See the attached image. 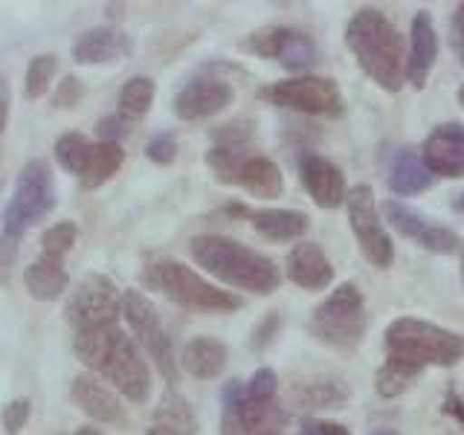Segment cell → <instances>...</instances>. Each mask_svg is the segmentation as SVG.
I'll return each mask as SVG.
<instances>
[{
    "mask_svg": "<svg viewBox=\"0 0 464 435\" xmlns=\"http://www.w3.org/2000/svg\"><path fill=\"white\" fill-rule=\"evenodd\" d=\"M76 238H79V229L72 221L53 224L50 229H44V236H41V253L55 256V258H67V253L76 246Z\"/></svg>",
    "mask_w": 464,
    "mask_h": 435,
    "instance_id": "34",
    "label": "cell"
},
{
    "mask_svg": "<svg viewBox=\"0 0 464 435\" xmlns=\"http://www.w3.org/2000/svg\"><path fill=\"white\" fill-rule=\"evenodd\" d=\"M227 215L246 218L258 236H265L267 241H279V244L302 238L311 227V218L299 209H250V207H244V203H229Z\"/></svg>",
    "mask_w": 464,
    "mask_h": 435,
    "instance_id": "18",
    "label": "cell"
},
{
    "mask_svg": "<svg viewBox=\"0 0 464 435\" xmlns=\"http://www.w3.org/2000/svg\"><path fill=\"white\" fill-rule=\"evenodd\" d=\"M67 435H102V432L93 430V427H79L76 432H67Z\"/></svg>",
    "mask_w": 464,
    "mask_h": 435,
    "instance_id": "45",
    "label": "cell"
},
{
    "mask_svg": "<svg viewBox=\"0 0 464 435\" xmlns=\"http://www.w3.org/2000/svg\"><path fill=\"white\" fill-rule=\"evenodd\" d=\"M188 253L218 282L250 290L256 296H270L282 285V273L276 261L227 236H195L188 241Z\"/></svg>",
    "mask_w": 464,
    "mask_h": 435,
    "instance_id": "3",
    "label": "cell"
},
{
    "mask_svg": "<svg viewBox=\"0 0 464 435\" xmlns=\"http://www.w3.org/2000/svg\"><path fill=\"white\" fill-rule=\"evenodd\" d=\"M154 427L171 430L178 435H198V418L192 403L178 389H166V395L160 398V406L154 410Z\"/></svg>",
    "mask_w": 464,
    "mask_h": 435,
    "instance_id": "29",
    "label": "cell"
},
{
    "mask_svg": "<svg viewBox=\"0 0 464 435\" xmlns=\"http://www.w3.org/2000/svg\"><path fill=\"white\" fill-rule=\"evenodd\" d=\"M299 180L311 200L323 209H337L348 198L345 174L340 171V166H334L331 160L319 154H304L299 160Z\"/></svg>",
    "mask_w": 464,
    "mask_h": 435,
    "instance_id": "17",
    "label": "cell"
},
{
    "mask_svg": "<svg viewBox=\"0 0 464 435\" xmlns=\"http://www.w3.org/2000/svg\"><path fill=\"white\" fill-rule=\"evenodd\" d=\"M459 105H461V108H464V84H461V87H459Z\"/></svg>",
    "mask_w": 464,
    "mask_h": 435,
    "instance_id": "49",
    "label": "cell"
},
{
    "mask_svg": "<svg viewBox=\"0 0 464 435\" xmlns=\"http://www.w3.org/2000/svg\"><path fill=\"white\" fill-rule=\"evenodd\" d=\"M142 282L188 311L232 314L241 308L238 296H232L229 290L215 287L212 282L203 279V276H198L192 267H186L183 261H174V258H163L149 265L142 270Z\"/></svg>",
    "mask_w": 464,
    "mask_h": 435,
    "instance_id": "7",
    "label": "cell"
},
{
    "mask_svg": "<svg viewBox=\"0 0 464 435\" xmlns=\"http://www.w3.org/2000/svg\"><path fill=\"white\" fill-rule=\"evenodd\" d=\"M276 328H279V314H270V316H265L261 319V325L256 328V334H253V348L256 352H261L270 340H273V334H276Z\"/></svg>",
    "mask_w": 464,
    "mask_h": 435,
    "instance_id": "42",
    "label": "cell"
},
{
    "mask_svg": "<svg viewBox=\"0 0 464 435\" xmlns=\"http://www.w3.org/2000/svg\"><path fill=\"white\" fill-rule=\"evenodd\" d=\"M450 44H453L456 58L464 64V4H459L453 18H450Z\"/></svg>",
    "mask_w": 464,
    "mask_h": 435,
    "instance_id": "40",
    "label": "cell"
},
{
    "mask_svg": "<svg viewBox=\"0 0 464 435\" xmlns=\"http://www.w3.org/2000/svg\"><path fill=\"white\" fill-rule=\"evenodd\" d=\"M345 47L357 58L360 70L386 93H398L406 82V50L401 29L386 12L362 6L345 26Z\"/></svg>",
    "mask_w": 464,
    "mask_h": 435,
    "instance_id": "2",
    "label": "cell"
},
{
    "mask_svg": "<svg viewBox=\"0 0 464 435\" xmlns=\"http://www.w3.org/2000/svg\"><path fill=\"white\" fill-rule=\"evenodd\" d=\"M130 130V125L125 122V120H120V116H105L99 125H96V134H99V140L102 142H120L125 134Z\"/></svg>",
    "mask_w": 464,
    "mask_h": 435,
    "instance_id": "39",
    "label": "cell"
},
{
    "mask_svg": "<svg viewBox=\"0 0 464 435\" xmlns=\"http://www.w3.org/2000/svg\"><path fill=\"white\" fill-rule=\"evenodd\" d=\"M296 406L302 412H316V410H337L348 401V389L340 381H314V383H302L294 395Z\"/></svg>",
    "mask_w": 464,
    "mask_h": 435,
    "instance_id": "30",
    "label": "cell"
},
{
    "mask_svg": "<svg viewBox=\"0 0 464 435\" xmlns=\"http://www.w3.org/2000/svg\"><path fill=\"white\" fill-rule=\"evenodd\" d=\"M236 186L246 188L253 198L273 200V198H279L285 192V178H282V169L276 166L270 157L250 154L244 160V166L238 169Z\"/></svg>",
    "mask_w": 464,
    "mask_h": 435,
    "instance_id": "25",
    "label": "cell"
},
{
    "mask_svg": "<svg viewBox=\"0 0 464 435\" xmlns=\"http://www.w3.org/2000/svg\"><path fill=\"white\" fill-rule=\"evenodd\" d=\"M91 149H93V142L87 140L84 134H76V130H70V134H62L55 140V160H58V166H62L64 171L70 174H79L84 171L87 166V157H91Z\"/></svg>",
    "mask_w": 464,
    "mask_h": 435,
    "instance_id": "32",
    "label": "cell"
},
{
    "mask_svg": "<svg viewBox=\"0 0 464 435\" xmlns=\"http://www.w3.org/2000/svg\"><path fill=\"white\" fill-rule=\"evenodd\" d=\"M122 314V294L113 285V279L102 273H91L76 285V290L67 296L64 316L72 331H93L116 325Z\"/></svg>",
    "mask_w": 464,
    "mask_h": 435,
    "instance_id": "10",
    "label": "cell"
},
{
    "mask_svg": "<svg viewBox=\"0 0 464 435\" xmlns=\"http://www.w3.org/2000/svg\"><path fill=\"white\" fill-rule=\"evenodd\" d=\"M420 160L435 178L459 180L464 178V125L444 122L430 130V137L420 145Z\"/></svg>",
    "mask_w": 464,
    "mask_h": 435,
    "instance_id": "16",
    "label": "cell"
},
{
    "mask_svg": "<svg viewBox=\"0 0 464 435\" xmlns=\"http://www.w3.org/2000/svg\"><path fill=\"white\" fill-rule=\"evenodd\" d=\"M9 99H12V93H9V82L0 76V137H4V130H6V125H9Z\"/></svg>",
    "mask_w": 464,
    "mask_h": 435,
    "instance_id": "44",
    "label": "cell"
},
{
    "mask_svg": "<svg viewBox=\"0 0 464 435\" xmlns=\"http://www.w3.org/2000/svg\"><path fill=\"white\" fill-rule=\"evenodd\" d=\"M461 282H464V253H461Z\"/></svg>",
    "mask_w": 464,
    "mask_h": 435,
    "instance_id": "50",
    "label": "cell"
},
{
    "mask_svg": "<svg viewBox=\"0 0 464 435\" xmlns=\"http://www.w3.org/2000/svg\"><path fill=\"white\" fill-rule=\"evenodd\" d=\"M72 352H76V357L87 369H93L99 377L111 381L128 401L134 403L149 401L151 395L149 362H145L137 343L125 331H120L116 325L79 331L72 337Z\"/></svg>",
    "mask_w": 464,
    "mask_h": 435,
    "instance_id": "1",
    "label": "cell"
},
{
    "mask_svg": "<svg viewBox=\"0 0 464 435\" xmlns=\"http://www.w3.org/2000/svg\"><path fill=\"white\" fill-rule=\"evenodd\" d=\"M276 395H279V377L270 366H261L250 383L229 381L221 392L224 435H282L287 412Z\"/></svg>",
    "mask_w": 464,
    "mask_h": 435,
    "instance_id": "4",
    "label": "cell"
},
{
    "mask_svg": "<svg viewBox=\"0 0 464 435\" xmlns=\"http://www.w3.org/2000/svg\"><path fill=\"white\" fill-rule=\"evenodd\" d=\"M386 357L410 362V366L427 372L430 366L450 369L464 360V337L450 328L424 323L415 316H401L386 328Z\"/></svg>",
    "mask_w": 464,
    "mask_h": 435,
    "instance_id": "5",
    "label": "cell"
},
{
    "mask_svg": "<svg viewBox=\"0 0 464 435\" xmlns=\"http://www.w3.org/2000/svg\"><path fill=\"white\" fill-rule=\"evenodd\" d=\"M55 209V180L47 160H29L14 180V192L4 209L6 236L21 238L29 227H35Z\"/></svg>",
    "mask_w": 464,
    "mask_h": 435,
    "instance_id": "8",
    "label": "cell"
},
{
    "mask_svg": "<svg viewBox=\"0 0 464 435\" xmlns=\"http://www.w3.org/2000/svg\"><path fill=\"white\" fill-rule=\"evenodd\" d=\"M302 435H352L348 427L334 424V420H323V418H304L302 420Z\"/></svg>",
    "mask_w": 464,
    "mask_h": 435,
    "instance_id": "41",
    "label": "cell"
},
{
    "mask_svg": "<svg viewBox=\"0 0 464 435\" xmlns=\"http://www.w3.org/2000/svg\"><path fill=\"white\" fill-rule=\"evenodd\" d=\"M58 70V55L55 53H38L26 67V82H24V96L26 99H41L50 91L53 76Z\"/></svg>",
    "mask_w": 464,
    "mask_h": 435,
    "instance_id": "33",
    "label": "cell"
},
{
    "mask_svg": "<svg viewBox=\"0 0 464 435\" xmlns=\"http://www.w3.org/2000/svg\"><path fill=\"white\" fill-rule=\"evenodd\" d=\"M227 360L229 352L221 340L215 337H195L183 345V354H180V366L198 377V381H215L218 374H224L227 369Z\"/></svg>",
    "mask_w": 464,
    "mask_h": 435,
    "instance_id": "24",
    "label": "cell"
},
{
    "mask_svg": "<svg viewBox=\"0 0 464 435\" xmlns=\"http://www.w3.org/2000/svg\"><path fill=\"white\" fill-rule=\"evenodd\" d=\"M435 178L430 174V169L424 166L420 154H415L412 149H403L395 154L392 160V169H389V188L401 198H412L432 188Z\"/></svg>",
    "mask_w": 464,
    "mask_h": 435,
    "instance_id": "26",
    "label": "cell"
},
{
    "mask_svg": "<svg viewBox=\"0 0 464 435\" xmlns=\"http://www.w3.org/2000/svg\"><path fill=\"white\" fill-rule=\"evenodd\" d=\"M134 50V41L116 26H93L72 41V62L76 64H113L122 62Z\"/></svg>",
    "mask_w": 464,
    "mask_h": 435,
    "instance_id": "19",
    "label": "cell"
},
{
    "mask_svg": "<svg viewBox=\"0 0 464 435\" xmlns=\"http://www.w3.org/2000/svg\"><path fill=\"white\" fill-rule=\"evenodd\" d=\"M18 244H21V238H12V236H6V232H0V285L9 279V273L14 267Z\"/></svg>",
    "mask_w": 464,
    "mask_h": 435,
    "instance_id": "38",
    "label": "cell"
},
{
    "mask_svg": "<svg viewBox=\"0 0 464 435\" xmlns=\"http://www.w3.org/2000/svg\"><path fill=\"white\" fill-rule=\"evenodd\" d=\"M258 99L270 102L276 108L308 113V116H340L343 113V93L334 79L328 76H296L267 84L258 91Z\"/></svg>",
    "mask_w": 464,
    "mask_h": 435,
    "instance_id": "11",
    "label": "cell"
},
{
    "mask_svg": "<svg viewBox=\"0 0 464 435\" xmlns=\"http://www.w3.org/2000/svg\"><path fill=\"white\" fill-rule=\"evenodd\" d=\"M145 157L157 166L174 163V157H178V137H174L171 130H160V134L151 137L149 145H145Z\"/></svg>",
    "mask_w": 464,
    "mask_h": 435,
    "instance_id": "36",
    "label": "cell"
},
{
    "mask_svg": "<svg viewBox=\"0 0 464 435\" xmlns=\"http://www.w3.org/2000/svg\"><path fill=\"white\" fill-rule=\"evenodd\" d=\"M24 285H26V294L35 302L58 299L70 287V273L64 267V258L41 253L33 265L24 270Z\"/></svg>",
    "mask_w": 464,
    "mask_h": 435,
    "instance_id": "23",
    "label": "cell"
},
{
    "mask_svg": "<svg viewBox=\"0 0 464 435\" xmlns=\"http://www.w3.org/2000/svg\"><path fill=\"white\" fill-rule=\"evenodd\" d=\"M125 160V151L120 142H93L91 149V157H87V166L84 171L79 174V183L82 188H99L105 186L116 171H120Z\"/></svg>",
    "mask_w": 464,
    "mask_h": 435,
    "instance_id": "28",
    "label": "cell"
},
{
    "mask_svg": "<svg viewBox=\"0 0 464 435\" xmlns=\"http://www.w3.org/2000/svg\"><path fill=\"white\" fill-rule=\"evenodd\" d=\"M345 209H348V224H352V232L360 244V253L366 256L377 270H389L395 265V244L386 236L381 215H377L374 188L366 183L348 188Z\"/></svg>",
    "mask_w": 464,
    "mask_h": 435,
    "instance_id": "12",
    "label": "cell"
},
{
    "mask_svg": "<svg viewBox=\"0 0 464 435\" xmlns=\"http://www.w3.org/2000/svg\"><path fill=\"white\" fill-rule=\"evenodd\" d=\"M70 398L79 410L99 420V424H122L125 420V406L113 392L99 381L96 374H76L70 383Z\"/></svg>",
    "mask_w": 464,
    "mask_h": 435,
    "instance_id": "20",
    "label": "cell"
},
{
    "mask_svg": "<svg viewBox=\"0 0 464 435\" xmlns=\"http://www.w3.org/2000/svg\"><path fill=\"white\" fill-rule=\"evenodd\" d=\"M372 435H401L398 430H392V427H381V430H374Z\"/></svg>",
    "mask_w": 464,
    "mask_h": 435,
    "instance_id": "47",
    "label": "cell"
},
{
    "mask_svg": "<svg viewBox=\"0 0 464 435\" xmlns=\"http://www.w3.org/2000/svg\"><path fill=\"white\" fill-rule=\"evenodd\" d=\"M366 299L354 282H343L308 316V334L334 352H357L366 340Z\"/></svg>",
    "mask_w": 464,
    "mask_h": 435,
    "instance_id": "6",
    "label": "cell"
},
{
    "mask_svg": "<svg viewBox=\"0 0 464 435\" xmlns=\"http://www.w3.org/2000/svg\"><path fill=\"white\" fill-rule=\"evenodd\" d=\"M383 215H386V221L395 227L403 238H412L418 246H424V250H430V253L447 256V253H456L459 246H461L459 232H453L444 224L430 221L427 215H420L412 207H403L401 200H386L383 203Z\"/></svg>",
    "mask_w": 464,
    "mask_h": 435,
    "instance_id": "15",
    "label": "cell"
},
{
    "mask_svg": "<svg viewBox=\"0 0 464 435\" xmlns=\"http://www.w3.org/2000/svg\"><path fill=\"white\" fill-rule=\"evenodd\" d=\"M154 96H157L154 79H149V76H130L120 87V96H116V116L125 120L128 125L140 122L142 116L151 111Z\"/></svg>",
    "mask_w": 464,
    "mask_h": 435,
    "instance_id": "27",
    "label": "cell"
},
{
    "mask_svg": "<svg viewBox=\"0 0 464 435\" xmlns=\"http://www.w3.org/2000/svg\"><path fill=\"white\" fill-rule=\"evenodd\" d=\"M122 316L128 328L134 331L140 345L154 360L157 372L166 377V383H178V357H174L171 334L163 325L157 304L142 294V290H125L122 294Z\"/></svg>",
    "mask_w": 464,
    "mask_h": 435,
    "instance_id": "9",
    "label": "cell"
},
{
    "mask_svg": "<svg viewBox=\"0 0 464 435\" xmlns=\"http://www.w3.org/2000/svg\"><path fill=\"white\" fill-rule=\"evenodd\" d=\"M82 99H84V82L79 76H64L53 93V105L67 111V108H76Z\"/></svg>",
    "mask_w": 464,
    "mask_h": 435,
    "instance_id": "37",
    "label": "cell"
},
{
    "mask_svg": "<svg viewBox=\"0 0 464 435\" xmlns=\"http://www.w3.org/2000/svg\"><path fill=\"white\" fill-rule=\"evenodd\" d=\"M236 99V87L224 76H198L186 82L178 96H174V116L183 122L209 120V116L221 113Z\"/></svg>",
    "mask_w": 464,
    "mask_h": 435,
    "instance_id": "14",
    "label": "cell"
},
{
    "mask_svg": "<svg viewBox=\"0 0 464 435\" xmlns=\"http://www.w3.org/2000/svg\"><path fill=\"white\" fill-rule=\"evenodd\" d=\"M287 279L302 290H325L334 282V265L316 241H299L285 258Z\"/></svg>",
    "mask_w": 464,
    "mask_h": 435,
    "instance_id": "21",
    "label": "cell"
},
{
    "mask_svg": "<svg viewBox=\"0 0 464 435\" xmlns=\"http://www.w3.org/2000/svg\"><path fill=\"white\" fill-rule=\"evenodd\" d=\"M241 50L253 53L258 58H273L290 72H302L319 62V50L311 35L299 33L290 26H265L258 33L246 35L241 41Z\"/></svg>",
    "mask_w": 464,
    "mask_h": 435,
    "instance_id": "13",
    "label": "cell"
},
{
    "mask_svg": "<svg viewBox=\"0 0 464 435\" xmlns=\"http://www.w3.org/2000/svg\"><path fill=\"white\" fill-rule=\"evenodd\" d=\"M441 412H444L447 418H453L456 424L464 430V398L459 395V392H453V389L447 392V398H444V403H441Z\"/></svg>",
    "mask_w": 464,
    "mask_h": 435,
    "instance_id": "43",
    "label": "cell"
},
{
    "mask_svg": "<svg viewBox=\"0 0 464 435\" xmlns=\"http://www.w3.org/2000/svg\"><path fill=\"white\" fill-rule=\"evenodd\" d=\"M149 435H178V432H171V430H163V427H154V424H151Z\"/></svg>",
    "mask_w": 464,
    "mask_h": 435,
    "instance_id": "46",
    "label": "cell"
},
{
    "mask_svg": "<svg viewBox=\"0 0 464 435\" xmlns=\"http://www.w3.org/2000/svg\"><path fill=\"white\" fill-rule=\"evenodd\" d=\"M29 415H33V403H29V398H14L0 410V424H4L6 435H18L26 427Z\"/></svg>",
    "mask_w": 464,
    "mask_h": 435,
    "instance_id": "35",
    "label": "cell"
},
{
    "mask_svg": "<svg viewBox=\"0 0 464 435\" xmlns=\"http://www.w3.org/2000/svg\"><path fill=\"white\" fill-rule=\"evenodd\" d=\"M435 58H439V35H435L432 14L420 9L410 26V58H406V82L415 91L427 84Z\"/></svg>",
    "mask_w": 464,
    "mask_h": 435,
    "instance_id": "22",
    "label": "cell"
},
{
    "mask_svg": "<svg viewBox=\"0 0 464 435\" xmlns=\"http://www.w3.org/2000/svg\"><path fill=\"white\" fill-rule=\"evenodd\" d=\"M424 374L420 369L410 366V362L395 360V357H386L383 366L374 372V392L381 398L392 401V398H401L406 389H410L418 377Z\"/></svg>",
    "mask_w": 464,
    "mask_h": 435,
    "instance_id": "31",
    "label": "cell"
},
{
    "mask_svg": "<svg viewBox=\"0 0 464 435\" xmlns=\"http://www.w3.org/2000/svg\"><path fill=\"white\" fill-rule=\"evenodd\" d=\"M453 209H456V212H464V192L453 200Z\"/></svg>",
    "mask_w": 464,
    "mask_h": 435,
    "instance_id": "48",
    "label": "cell"
}]
</instances>
